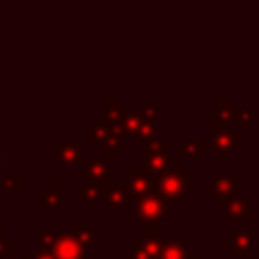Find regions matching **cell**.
<instances>
[{
	"label": "cell",
	"mask_w": 259,
	"mask_h": 259,
	"mask_svg": "<svg viewBox=\"0 0 259 259\" xmlns=\"http://www.w3.org/2000/svg\"><path fill=\"white\" fill-rule=\"evenodd\" d=\"M239 146H241V127H235L231 132H214V136L210 138V148L219 156H229Z\"/></svg>",
	"instance_id": "9c48e42d"
},
{
	"label": "cell",
	"mask_w": 259,
	"mask_h": 259,
	"mask_svg": "<svg viewBox=\"0 0 259 259\" xmlns=\"http://www.w3.org/2000/svg\"><path fill=\"white\" fill-rule=\"evenodd\" d=\"M57 144H59V148H57L59 164H63V166H69V164H81V160L85 158V152H83V148H81L77 142L67 140V138H59Z\"/></svg>",
	"instance_id": "7c38bea8"
},
{
	"label": "cell",
	"mask_w": 259,
	"mask_h": 259,
	"mask_svg": "<svg viewBox=\"0 0 259 259\" xmlns=\"http://www.w3.org/2000/svg\"><path fill=\"white\" fill-rule=\"evenodd\" d=\"M212 123L235 125V107H233V101L219 99V101L212 103Z\"/></svg>",
	"instance_id": "2e32d148"
},
{
	"label": "cell",
	"mask_w": 259,
	"mask_h": 259,
	"mask_svg": "<svg viewBox=\"0 0 259 259\" xmlns=\"http://www.w3.org/2000/svg\"><path fill=\"white\" fill-rule=\"evenodd\" d=\"M103 152H105V154H103V158H105V160H109V162H111V158H113V156H121V154H123V150H121V146H119V140H117V138H113V136L105 142Z\"/></svg>",
	"instance_id": "d4e9b609"
},
{
	"label": "cell",
	"mask_w": 259,
	"mask_h": 259,
	"mask_svg": "<svg viewBox=\"0 0 259 259\" xmlns=\"http://www.w3.org/2000/svg\"><path fill=\"white\" fill-rule=\"evenodd\" d=\"M241 174H217L212 182L204 184V190L212 194L214 202H227L233 198H239L241 192Z\"/></svg>",
	"instance_id": "277c9868"
},
{
	"label": "cell",
	"mask_w": 259,
	"mask_h": 259,
	"mask_svg": "<svg viewBox=\"0 0 259 259\" xmlns=\"http://www.w3.org/2000/svg\"><path fill=\"white\" fill-rule=\"evenodd\" d=\"M178 158L176 156H170L168 152H158V154H150L144 158V168L152 174V176H158L160 172H164L172 162H176Z\"/></svg>",
	"instance_id": "e0dca14e"
},
{
	"label": "cell",
	"mask_w": 259,
	"mask_h": 259,
	"mask_svg": "<svg viewBox=\"0 0 259 259\" xmlns=\"http://www.w3.org/2000/svg\"><path fill=\"white\" fill-rule=\"evenodd\" d=\"M38 243V249H45L55 259H85V249L71 231H42Z\"/></svg>",
	"instance_id": "3957f363"
},
{
	"label": "cell",
	"mask_w": 259,
	"mask_h": 259,
	"mask_svg": "<svg viewBox=\"0 0 259 259\" xmlns=\"http://www.w3.org/2000/svg\"><path fill=\"white\" fill-rule=\"evenodd\" d=\"M186 172H188V168L184 164H178V160L172 162L164 172L154 176V194L158 198H162L166 204L180 202L186 196L194 194L196 184H190L186 180Z\"/></svg>",
	"instance_id": "6da1fadb"
},
{
	"label": "cell",
	"mask_w": 259,
	"mask_h": 259,
	"mask_svg": "<svg viewBox=\"0 0 259 259\" xmlns=\"http://www.w3.org/2000/svg\"><path fill=\"white\" fill-rule=\"evenodd\" d=\"M235 121H239L241 130L251 127V111H235Z\"/></svg>",
	"instance_id": "4316f807"
},
{
	"label": "cell",
	"mask_w": 259,
	"mask_h": 259,
	"mask_svg": "<svg viewBox=\"0 0 259 259\" xmlns=\"http://www.w3.org/2000/svg\"><path fill=\"white\" fill-rule=\"evenodd\" d=\"M160 245L162 239L158 233H150V235H140L132 241L130 249H132V259H158L160 253Z\"/></svg>",
	"instance_id": "52a82bcc"
},
{
	"label": "cell",
	"mask_w": 259,
	"mask_h": 259,
	"mask_svg": "<svg viewBox=\"0 0 259 259\" xmlns=\"http://www.w3.org/2000/svg\"><path fill=\"white\" fill-rule=\"evenodd\" d=\"M79 166L85 168V180L97 182L99 186L113 184V180H111V162L105 160L103 156L101 158H97V156H85Z\"/></svg>",
	"instance_id": "8992f818"
},
{
	"label": "cell",
	"mask_w": 259,
	"mask_h": 259,
	"mask_svg": "<svg viewBox=\"0 0 259 259\" xmlns=\"http://www.w3.org/2000/svg\"><path fill=\"white\" fill-rule=\"evenodd\" d=\"M101 196H103V186H99L97 182L83 180L75 186L77 202H95V200H101Z\"/></svg>",
	"instance_id": "ac0fdd59"
},
{
	"label": "cell",
	"mask_w": 259,
	"mask_h": 259,
	"mask_svg": "<svg viewBox=\"0 0 259 259\" xmlns=\"http://www.w3.org/2000/svg\"><path fill=\"white\" fill-rule=\"evenodd\" d=\"M85 136H87V138H91V140H95V142H97V144H101V146H105V142L111 138L109 127L105 125V121H95L91 127H87V130H85Z\"/></svg>",
	"instance_id": "603a6c76"
},
{
	"label": "cell",
	"mask_w": 259,
	"mask_h": 259,
	"mask_svg": "<svg viewBox=\"0 0 259 259\" xmlns=\"http://www.w3.org/2000/svg\"><path fill=\"white\" fill-rule=\"evenodd\" d=\"M158 259H196V249L190 247L186 239H164Z\"/></svg>",
	"instance_id": "ba28073f"
},
{
	"label": "cell",
	"mask_w": 259,
	"mask_h": 259,
	"mask_svg": "<svg viewBox=\"0 0 259 259\" xmlns=\"http://www.w3.org/2000/svg\"><path fill=\"white\" fill-rule=\"evenodd\" d=\"M121 184L134 198L154 194V176L144 168V164H132L130 172L121 176Z\"/></svg>",
	"instance_id": "5b68a950"
},
{
	"label": "cell",
	"mask_w": 259,
	"mask_h": 259,
	"mask_svg": "<svg viewBox=\"0 0 259 259\" xmlns=\"http://www.w3.org/2000/svg\"><path fill=\"white\" fill-rule=\"evenodd\" d=\"M22 259H28V257H22Z\"/></svg>",
	"instance_id": "1f68e13d"
},
{
	"label": "cell",
	"mask_w": 259,
	"mask_h": 259,
	"mask_svg": "<svg viewBox=\"0 0 259 259\" xmlns=\"http://www.w3.org/2000/svg\"><path fill=\"white\" fill-rule=\"evenodd\" d=\"M0 227H2V214H0Z\"/></svg>",
	"instance_id": "4dcf8cb0"
},
{
	"label": "cell",
	"mask_w": 259,
	"mask_h": 259,
	"mask_svg": "<svg viewBox=\"0 0 259 259\" xmlns=\"http://www.w3.org/2000/svg\"><path fill=\"white\" fill-rule=\"evenodd\" d=\"M208 146H210V138H178L176 158L178 156H204Z\"/></svg>",
	"instance_id": "5bb4252c"
},
{
	"label": "cell",
	"mask_w": 259,
	"mask_h": 259,
	"mask_svg": "<svg viewBox=\"0 0 259 259\" xmlns=\"http://www.w3.org/2000/svg\"><path fill=\"white\" fill-rule=\"evenodd\" d=\"M121 115H123V105L121 101H105L103 103V121L109 127V134L117 140L123 138L121 132Z\"/></svg>",
	"instance_id": "8fae6325"
},
{
	"label": "cell",
	"mask_w": 259,
	"mask_h": 259,
	"mask_svg": "<svg viewBox=\"0 0 259 259\" xmlns=\"http://www.w3.org/2000/svg\"><path fill=\"white\" fill-rule=\"evenodd\" d=\"M12 253V241L0 237V257H10Z\"/></svg>",
	"instance_id": "83f0119b"
},
{
	"label": "cell",
	"mask_w": 259,
	"mask_h": 259,
	"mask_svg": "<svg viewBox=\"0 0 259 259\" xmlns=\"http://www.w3.org/2000/svg\"><path fill=\"white\" fill-rule=\"evenodd\" d=\"M223 217L229 221H251V204L243 198L223 202Z\"/></svg>",
	"instance_id": "9a60e30c"
},
{
	"label": "cell",
	"mask_w": 259,
	"mask_h": 259,
	"mask_svg": "<svg viewBox=\"0 0 259 259\" xmlns=\"http://www.w3.org/2000/svg\"><path fill=\"white\" fill-rule=\"evenodd\" d=\"M134 219L140 223V235L158 233V227L168 219V204L156 194L134 198Z\"/></svg>",
	"instance_id": "7a4b0ae2"
},
{
	"label": "cell",
	"mask_w": 259,
	"mask_h": 259,
	"mask_svg": "<svg viewBox=\"0 0 259 259\" xmlns=\"http://www.w3.org/2000/svg\"><path fill=\"white\" fill-rule=\"evenodd\" d=\"M71 233L83 245V249H91L95 245V223L93 221H77Z\"/></svg>",
	"instance_id": "d6986e66"
},
{
	"label": "cell",
	"mask_w": 259,
	"mask_h": 259,
	"mask_svg": "<svg viewBox=\"0 0 259 259\" xmlns=\"http://www.w3.org/2000/svg\"><path fill=\"white\" fill-rule=\"evenodd\" d=\"M2 190L4 192H18L20 190V174L6 176L4 182H2Z\"/></svg>",
	"instance_id": "484cf974"
},
{
	"label": "cell",
	"mask_w": 259,
	"mask_h": 259,
	"mask_svg": "<svg viewBox=\"0 0 259 259\" xmlns=\"http://www.w3.org/2000/svg\"><path fill=\"white\" fill-rule=\"evenodd\" d=\"M28 259H55V257L51 253H47L45 249H36V251H32V255Z\"/></svg>",
	"instance_id": "f1b7e54d"
},
{
	"label": "cell",
	"mask_w": 259,
	"mask_h": 259,
	"mask_svg": "<svg viewBox=\"0 0 259 259\" xmlns=\"http://www.w3.org/2000/svg\"><path fill=\"white\" fill-rule=\"evenodd\" d=\"M166 146H168V138H166V136L144 138V140H140V154H142V158H146V156H150V154L166 152Z\"/></svg>",
	"instance_id": "7402d4cb"
},
{
	"label": "cell",
	"mask_w": 259,
	"mask_h": 259,
	"mask_svg": "<svg viewBox=\"0 0 259 259\" xmlns=\"http://www.w3.org/2000/svg\"><path fill=\"white\" fill-rule=\"evenodd\" d=\"M140 127H142V113L140 109H132V111H125L123 109V115H121V132H123V138H140Z\"/></svg>",
	"instance_id": "44dd1931"
},
{
	"label": "cell",
	"mask_w": 259,
	"mask_h": 259,
	"mask_svg": "<svg viewBox=\"0 0 259 259\" xmlns=\"http://www.w3.org/2000/svg\"><path fill=\"white\" fill-rule=\"evenodd\" d=\"M223 247L229 249L235 257H251V233L249 231H233L229 237H225Z\"/></svg>",
	"instance_id": "30bf717a"
},
{
	"label": "cell",
	"mask_w": 259,
	"mask_h": 259,
	"mask_svg": "<svg viewBox=\"0 0 259 259\" xmlns=\"http://www.w3.org/2000/svg\"><path fill=\"white\" fill-rule=\"evenodd\" d=\"M0 154H2V150H0ZM0 174H2V166H0Z\"/></svg>",
	"instance_id": "f546056e"
},
{
	"label": "cell",
	"mask_w": 259,
	"mask_h": 259,
	"mask_svg": "<svg viewBox=\"0 0 259 259\" xmlns=\"http://www.w3.org/2000/svg\"><path fill=\"white\" fill-rule=\"evenodd\" d=\"M138 109H140L144 121L158 125V117H160V105L158 103H154V101H142Z\"/></svg>",
	"instance_id": "cb8c5ba5"
},
{
	"label": "cell",
	"mask_w": 259,
	"mask_h": 259,
	"mask_svg": "<svg viewBox=\"0 0 259 259\" xmlns=\"http://www.w3.org/2000/svg\"><path fill=\"white\" fill-rule=\"evenodd\" d=\"M101 200H103V210L111 212V210L123 206L130 200V192L125 190L123 184H107V186H103Z\"/></svg>",
	"instance_id": "4fadbf2b"
},
{
	"label": "cell",
	"mask_w": 259,
	"mask_h": 259,
	"mask_svg": "<svg viewBox=\"0 0 259 259\" xmlns=\"http://www.w3.org/2000/svg\"><path fill=\"white\" fill-rule=\"evenodd\" d=\"M63 202H67V194L61 192L57 188V184H49L47 186V192L42 194V198L38 202V208L42 212H51V210H57L59 204H63Z\"/></svg>",
	"instance_id": "ffe728a7"
}]
</instances>
